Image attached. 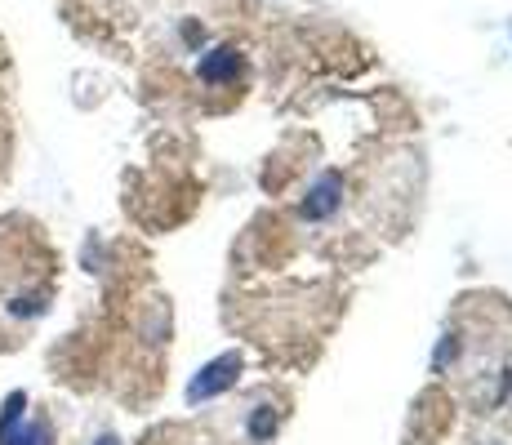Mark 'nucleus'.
<instances>
[{"mask_svg":"<svg viewBox=\"0 0 512 445\" xmlns=\"http://www.w3.org/2000/svg\"><path fill=\"white\" fill-rule=\"evenodd\" d=\"M236 370H241V356L228 352V356H219V361H210L201 374L192 379V388H187V401H210V397H219L223 388H232L236 383Z\"/></svg>","mask_w":512,"mask_h":445,"instance_id":"nucleus-2","label":"nucleus"},{"mask_svg":"<svg viewBox=\"0 0 512 445\" xmlns=\"http://www.w3.org/2000/svg\"><path fill=\"white\" fill-rule=\"evenodd\" d=\"M94 445H121V441H116V437H98Z\"/></svg>","mask_w":512,"mask_h":445,"instance_id":"nucleus-5","label":"nucleus"},{"mask_svg":"<svg viewBox=\"0 0 512 445\" xmlns=\"http://www.w3.org/2000/svg\"><path fill=\"white\" fill-rule=\"evenodd\" d=\"M236 72H241L236 49H210V54L201 58V81H210V85H228V81H236Z\"/></svg>","mask_w":512,"mask_h":445,"instance_id":"nucleus-4","label":"nucleus"},{"mask_svg":"<svg viewBox=\"0 0 512 445\" xmlns=\"http://www.w3.org/2000/svg\"><path fill=\"white\" fill-rule=\"evenodd\" d=\"M0 445H54L49 419H32L27 414L23 392H9L5 405H0Z\"/></svg>","mask_w":512,"mask_h":445,"instance_id":"nucleus-1","label":"nucleus"},{"mask_svg":"<svg viewBox=\"0 0 512 445\" xmlns=\"http://www.w3.org/2000/svg\"><path fill=\"white\" fill-rule=\"evenodd\" d=\"M339 192H343V178L339 174H321L317 187L308 192V205H303V214H308V219H326L334 205H339Z\"/></svg>","mask_w":512,"mask_h":445,"instance_id":"nucleus-3","label":"nucleus"}]
</instances>
